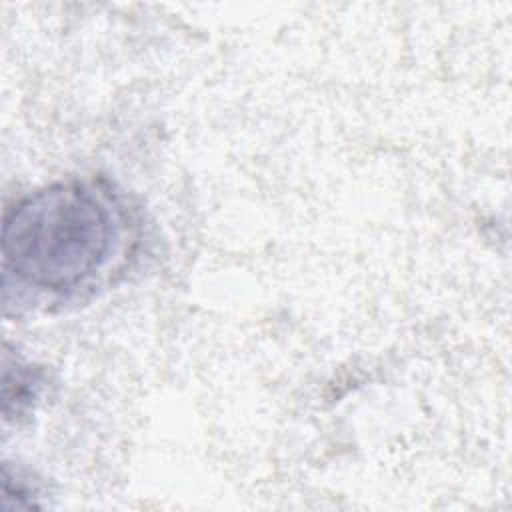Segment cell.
Masks as SVG:
<instances>
[{"label":"cell","instance_id":"6da1fadb","mask_svg":"<svg viewBox=\"0 0 512 512\" xmlns=\"http://www.w3.org/2000/svg\"><path fill=\"white\" fill-rule=\"evenodd\" d=\"M138 240L136 212L112 184H48L4 212V290H32L42 304L84 300L126 270Z\"/></svg>","mask_w":512,"mask_h":512},{"label":"cell","instance_id":"7a4b0ae2","mask_svg":"<svg viewBox=\"0 0 512 512\" xmlns=\"http://www.w3.org/2000/svg\"><path fill=\"white\" fill-rule=\"evenodd\" d=\"M2 366V414L6 420L20 418L40 396L44 384L42 372L18 360L10 362L6 354Z\"/></svg>","mask_w":512,"mask_h":512}]
</instances>
